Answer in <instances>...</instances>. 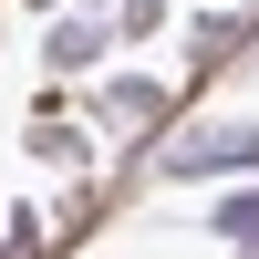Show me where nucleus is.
I'll return each mask as SVG.
<instances>
[{
  "instance_id": "1",
  "label": "nucleus",
  "mask_w": 259,
  "mask_h": 259,
  "mask_svg": "<svg viewBox=\"0 0 259 259\" xmlns=\"http://www.w3.org/2000/svg\"><path fill=\"white\" fill-rule=\"evenodd\" d=\"M249 156H259L249 135H207V145H197V156H187V166H249Z\"/></svg>"
},
{
  "instance_id": "2",
  "label": "nucleus",
  "mask_w": 259,
  "mask_h": 259,
  "mask_svg": "<svg viewBox=\"0 0 259 259\" xmlns=\"http://www.w3.org/2000/svg\"><path fill=\"white\" fill-rule=\"evenodd\" d=\"M228 239H259V197H239V207H228Z\"/></svg>"
}]
</instances>
